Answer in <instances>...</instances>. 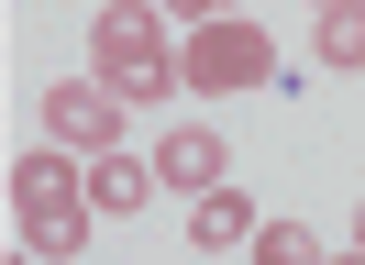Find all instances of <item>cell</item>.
<instances>
[{"mask_svg":"<svg viewBox=\"0 0 365 265\" xmlns=\"http://www.w3.org/2000/svg\"><path fill=\"white\" fill-rule=\"evenodd\" d=\"M321 265H365V254H321Z\"/></svg>","mask_w":365,"mask_h":265,"instance_id":"cell-12","label":"cell"},{"mask_svg":"<svg viewBox=\"0 0 365 265\" xmlns=\"http://www.w3.org/2000/svg\"><path fill=\"white\" fill-rule=\"evenodd\" d=\"M310 11H321V0H310Z\"/></svg>","mask_w":365,"mask_h":265,"instance_id":"cell-14","label":"cell"},{"mask_svg":"<svg viewBox=\"0 0 365 265\" xmlns=\"http://www.w3.org/2000/svg\"><path fill=\"white\" fill-rule=\"evenodd\" d=\"M244 232H255V199L232 188V177H222V188H200V210H188V243H200V254H232Z\"/></svg>","mask_w":365,"mask_h":265,"instance_id":"cell-8","label":"cell"},{"mask_svg":"<svg viewBox=\"0 0 365 265\" xmlns=\"http://www.w3.org/2000/svg\"><path fill=\"white\" fill-rule=\"evenodd\" d=\"M310 56L332 66V78H354L365 66V0H321L310 11Z\"/></svg>","mask_w":365,"mask_h":265,"instance_id":"cell-7","label":"cell"},{"mask_svg":"<svg viewBox=\"0 0 365 265\" xmlns=\"http://www.w3.org/2000/svg\"><path fill=\"white\" fill-rule=\"evenodd\" d=\"M144 166H155L166 199H200V188H222V177H232V144H222L210 122H178V132H155V155H144Z\"/></svg>","mask_w":365,"mask_h":265,"instance_id":"cell-5","label":"cell"},{"mask_svg":"<svg viewBox=\"0 0 365 265\" xmlns=\"http://www.w3.org/2000/svg\"><path fill=\"white\" fill-rule=\"evenodd\" d=\"M178 88H200V100H244V88H277V44H266V22H244V11L188 22V33H178Z\"/></svg>","mask_w":365,"mask_h":265,"instance_id":"cell-3","label":"cell"},{"mask_svg":"<svg viewBox=\"0 0 365 265\" xmlns=\"http://www.w3.org/2000/svg\"><path fill=\"white\" fill-rule=\"evenodd\" d=\"M244 254H255V265H321V243L299 232V221H255V232H244Z\"/></svg>","mask_w":365,"mask_h":265,"instance_id":"cell-9","label":"cell"},{"mask_svg":"<svg viewBox=\"0 0 365 265\" xmlns=\"http://www.w3.org/2000/svg\"><path fill=\"white\" fill-rule=\"evenodd\" d=\"M166 22H210V11H244V0H155Z\"/></svg>","mask_w":365,"mask_h":265,"instance_id":"cell-10","label":"cell"},{"mask_svg":"<svg viewBox=\"0 0 365 265\" xmlns=\"http://www.w3.org/2000/svg\"><path fill=\"white\" fill-rule=\"evenodd\" d=\"M354 254H365V199H354Z\"/></svg>","mask_w":365,"mask_h":265,"instance_id":"cell-11","label":"cell"},{"mask_svg":"<svg viewBox=\"0 0 365 265\" xmlns=\"http://www.w3.org/2000/svg\"><path fill=\"white\" fill-rule=\"evenodd\" d=\"M11 210H23L34 254H78V243H89V177H78V155L67 144L11 155Z\"/></svg>","mask_w":365,"mask_h":265,"instance_id":"cell-2","label":"cell"},{"mask_svg":"<svg viewBox=\"0 0 365 265\" xmlns=\"http://www.w3.org/2000/svg\"><path fill=\"white\" fill-rule=\"evenodd\" d=\"M78 177H89V221H133L144 210V199H155V166H144V155H89V166H78Z\"/></svg>","mask_w":365,"mask_h":265,"instance_id":"cell-6","label":"cell"},{"mask_svg":"<svg viewBox=\"0 0 365 265\" xmlns=\"http://www.w3.org/2000/svg\"><path fill=\"white\" fill-rule=\"evenodd\" d=\"M0 265H34V254H0Z\"/></svg>","mask_w":365,"mask_h":265,"instance_id":"cell-13","label":"cell"},{"mask_svg":"<svg viewBox=\"0 0 365 265\" xmlns=\"http://www.w3.org/2000/svg\"><path fill=\"white\" fill-rule=\"evenodd\" d=\"M34 110H45V144H67L78 166H89V155H111L122 132H133V110H122V100H111L100 78H56V88H45Z\"/></svg>","mask_w":365,"mask_h":265,"instance_id":"cell-4","label":"cell"},{"mask_svg":"<svg viewBox=\"0 0 365 265\" xmlns=\"http://www.w3.org/2000/svg\"><path fill=\"white\" fill-rule=\"evenodd\" d=\"M89 66H100V88H111L122 110L178 100V22H166L155 0H100L89 11Z\"/></svg>","mask_w":365,"mask_h":265,"instance_id":"cell-1","label":"cell"}]
</instances>
